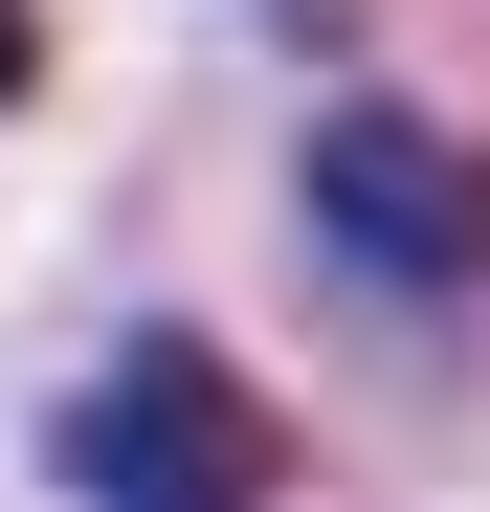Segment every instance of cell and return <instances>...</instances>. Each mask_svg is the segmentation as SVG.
Segmentation results:
<instances>
[{
	"instance_id": "obj_1",
	"label": "cell",
	"mask_w": 490,
	"mask_h": 512,
	"mask_svg": "<svg viewBox=\"0 0 490 512\" xmlns=\"http://www.w3.org/2000/svg\"><path fill=\"white\" fill-rule=\"evenodd\" d=\"M67 512H290L268 401H245L201 334H134V357L67 401Z\"/></svg>"
},
{
	"instance_id": "obj_2",
	"label": "cell",
	"mask_w": 490,
	"mask_h": 512,
	"mask_svg": "<svg viewBox=\"0 0 490 512\" xmlns=\"http://www.w3.org/2000/svg\"><path fill=\"white\" fill-rule=\"evenodd\" d=\"M312 223H335L357 268H401V290H490V156L446 112H401V90L312 112Z\"/></svg>"
},
{
	"instance_id": "obj_3",
	"label": "cell",
	"mask_w": 490,
	"mask_h": 512,
	"mask_svg": "<svg viewBox=\"0 0 490 512\" xmlns=\"http://www.w3.org/2000/svg\"><path fill=\"white\" fill-rule=\"evenodd\" d=\"M23 67H45V23H23V0H0V112H23Z\"/></svg>"
}]
</instances>
